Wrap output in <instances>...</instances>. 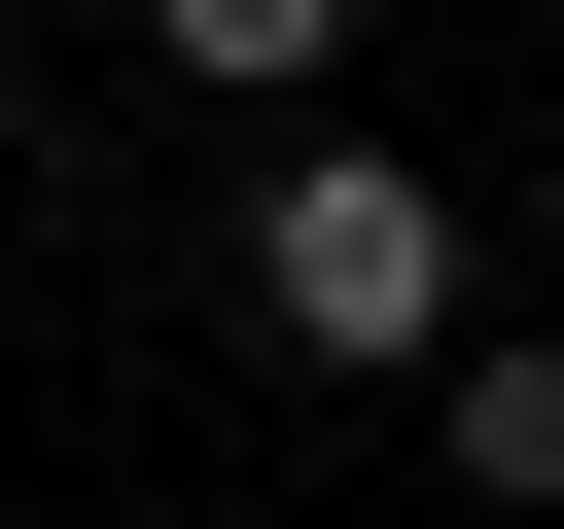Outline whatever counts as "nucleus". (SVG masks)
I'll return each mask as SVG.
<instances>
[{
	"instance_id": "obj_3",
	"label": "nucleus",
	"mask_w": 564,
	"mask_h": 529,
	"mask_svg": "<svg viewBox=\"0 0 564 529\" xmlns=\"http://www.w3.org/2000/svg\"><path fill=\"white\" fill-rule=\"evenodd\" d=\"M141 71H212V106H317V71H352V0H141Z\"/></svg>"
},
{
	"instance_id": "obj_1",
	"label": "nucleus",
	"mask_w": 564,
	"mask_h": 529,
	"mask_svg": "<svg viewBox=\"0 0 564 529\" xmlns=\"http://www.w3.org/2000/svg\"><path fill=\"white\" fill-rule=\"evenodd\" d=\"M247 317H282L317 388H458V353H494V247H458V176L282 141V176H247Z\"/></svg>"
},
{
	"instance_id": "obj_2",
	"label": "nucleus",
	"mask_w": 564,
	"mask_h": 529,
	"mask_svg": "<svg viewBox=\"0 0 564 529\" xmlns=\"http://www.w3.org/2000/svg\"><path fill=\"white\" fill-rule=\"evenodd\" d=\"M423 423H458V494H494V529H529V494H564V317H494V353H458V388H423Z\"/></svg>"
}]
</instances>
